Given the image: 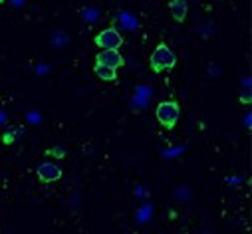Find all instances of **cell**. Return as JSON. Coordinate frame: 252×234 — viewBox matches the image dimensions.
Listing matches in <instances>:
<instances>
[{"mask_svg": "<svg viewBox=\"0 0 252 234\" xmlns=\"http://www.w3.org/2000/svg\"><path fill=\"white\" fill-rule=\"evenodd\" d=\"M149 66L155 74L169 72L177 66V56L171 52V48L165 42H161V44H157V48L153 50V54L149 58Z\"/></svg>", "mask_w": 252, "mask_h": 234, "instance_id": "6da1fadb", "label": "cell"}, {"mask_svg": "<svg viewBox=\"0 0 252 234\" xmlns=\"http://www.w3.org/2000/svg\"><path fill=\"white\" fill-rule=\"evenodd\" d=\"M179 115H181V107L177 101H161L155 109V117L157 121L165 127V129H173L179 121Z\"/></svg>", "mask_w": 252, "mask_h": 234, "instance_id": "7a4b0ae2", "label": "cell"}, {"mask_svg": "<svg viewBox=\"0 0 252 234\" xmlns=\"http://www.w3.org/2000/svg\"><path fill=\"white\" fill-rule=\"evenodd\" d=\"M94 44L99 48V50H119L121 44H123V36L117 28H105L101 32H97L94 36Z\"/></svg>", "mask_w": 252, "mask_h": 234, "instance_id": "3957f363", "label": "cell"}, {"mask_svg": "<svg viewBox=\"0 0 252 234\" xmlns=\"http://www.w3.org/2000/svg\"><path fill=\"white\" fill-rule=\"evenodd\" d=\"M36 177H38V181L44 183V185L56 183V181L62 179V169H60L54 161H44V163H40L38 169H36Z\"/></svg>", "mask_w": 252, "mask_h": 234, "instance_id": "277c9868", "label": "cell"}, {"mask_svg": "<svg viewBox=\"0 0 252 234\" xmlns=\"http://www.w3.org/2000/svg\"><path fill=\"white\" fill-rule=\"evenodd\" d=\"M95 64H101V66H107V68H113V70H119L125 60L119 50H101L95 54Z\"/></svg>", "mask_w": 252, "mask_h": 234, "instance_id": "5b68a950", "label": "cell"}, {"mask_svg": "<svg viewBox=\"0 0 252 234\" xmlns=\"http://www.w3.org/2000/svg\"><path fill=\"white\" fill-rule=\"evenodd\" d=\"M169 12H171L175 22H185L187 12H189L187 0H171V2H169Z\"/></svg>", "mask_w": 252, "mask_h": 234, "instance_id": "8992f818", "label": "cell"}, {"mask_svg": "<svg viewBox=\"0 0 252 234\" xmlns=\"http://www.w3.org/2000/svg\"><path fill=\"white\" fill-rule=\"evenodd\" d=\"M94 74L99 80H103V82H115L117 80V70L107 68V66H101V64H95L94 66Z\"/></svg>", "mask_w": 252, "mask_h": 234, "instance_id": "52a82bcc", "label": "cell"}, {"mask_svg": "<svg viewBox=\"0 0 252 234\" xmlns=\"http://www.w3.org/2000/svg\"><path fill=\"white\" fill-rule=\"evenodd\" d=\"M20 131H22V129H18V127H12V129H8V131L2 135V143H4V145H12V143L18 139Z\"/></svg>", "mask_w": 252, "mask_h": 234, "instance_id": "ba28073f", "label": "cell"}, {"mask_svg": "<svg viewBox=\"0 0 252 234\" xmlns=\"http://www.w3.org/2000/svg\"><path fill=\"white\" fill-rule=\"evenodd\" d=\"M44 155H46V157H54V159H64V157H66V149L62 147V145H58V147H54V149H46Z\"/></svg>", "mask_w": 252, "mask_h": 234, "instance_id": "9c48e42d", "label": "cell"}, {"mask_svg": "<svg viewBox=\"0 0 252 234\" xmlns=\"http://www.w3.org/2000/svg\"><path fill=\"white\" fill-rule=\"evenodd\" d=\"M250 101H252V99H250V93H242V95H240V103H246V105H248Z\"/></svg>", "mask_w": 252, "mask_h": 234, "instance_id": "30bf717a", "label": "cell"}, {"mask_svg": "<svg viewBox=\"0 0 252 234\" xmlns=\"http://www.w3.org/2000/svg\"><path fill=\"white\" fill-rule=\"evenodd\" d=\"M2 2H4V0H0V4H2Z\"/></svg>", "mask_w": 252, "mask_h": 234, "instance_id": "8fae6325", "label": "cell"}]
</instances>
